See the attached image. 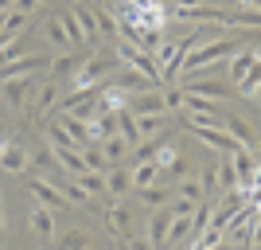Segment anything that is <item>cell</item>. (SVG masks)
<instances>
[{
  "label": "cell",
  "mask_w": 261,
  "mask_h": 250,
  "mask_svg": "<svg viewBox=\"0 0 261 250\" xmlns=\"http://www.w3.org/2000/svg\"><path fill=\"white\" fill-rule=\"evenodd\" d=\"M195 43H203V32H199V28H191V35H184V39H172V35L160 39V47L152 51V59L160 63V78L164 82H175V78H179V63H184V55Z\"/></svg>",
  "instance_id": "1"
},
{
  "label": "cell",
  "mask_w": 261,
  "mask_h": 250,
  "mask_svg": "<svg viewBox=\"0 0 261 250\" xmlns=\"http://www.w3.org/2000/svg\"><path fill=\"white\" fill-rule=\"evenodd\" d=\"M234 51H238V47L230 43V39H211V43H195L191 51L184 55V63H179V75L195 78L199 71H207V66H215V63H226V59H230Z\"/></svg>",
  "instance_id": "2"
},
{
  "label": "cell",
  "mask_w": 261,
  "mask_h": 250,
  "mask_svg": "<svg viewBox=\"0 0 261 250\" xmlns=\"http://www.w3.org/2000/svg\"><path fill=\"white\" fill-rule=\"evenodd\" d=\"M113 59H117L121 66H133L141 78H148L156 90L164 86V78H160V63H156L148 51H137L133 43H125V39H117V47H113Z\"/></svg>",
  "instance_id": "3"
},
{
  "label": "cell",
  "mask_w": 261,
  "mask_h": 250,
  "mask_svg": "<svg viewBox=\"0 0 261 250\" xmlns=\"http://www.w3.org/2000/svg\"><path fill=\"white\" fill-rule=\"evenodd\" d=\"M113 66H117V59H113L109 51H98L94 59H82V66L74 71V86L78 90H94L101 78L113 75Z\"/></svg>",
  "instance_id": "4"
},
{
  "label": "cell",
  "mask_w": 261,
  "mask_h": 250,
  "mask_svg": "<svg viewBox=\"0 0 261 250\" xmlns=\"http://www.w3.org/2000/svg\"><path fill=\"white\" fill-rule=\"evenodd\" d=\"M230 164H234V176H238V192L253 196L257 192V156L250 149H234L230 152Z\"/></svg>",
  "instance_id": "5"
},
{
  "label": "cell",
  "mask_w": 261,
  "mask_h": 250,
  "mask_svg": "<svg viewBox=\"0 0 261 250\" xmlns=\"http://www.w3.org/2000/svg\"><path fill=\"white\" fill-rule=\"evenodd\" d=\"M106 227L113 239H129L133 235V207L125 203V199H113V203L106 207Z\"/></svg>",
  "instance_id": "6"
},
{
  "label": "cell",
  "mask_w": 261,
  "mask_h": 250,
  "mask_svg": "<svg viewBox=\"0 0 261 250\" xmlns=\"http://www.w3.org/2000/svg\"><path fill=\"white\" fill-rule=\"evenodd\" d=\"M55 106H59V82H55V78H43L32 94V118L43 121L47 113H55Z\"/></svg>",
  "instance_id": "7"
},
{
  "label": "cell",
  "mask_w": 261,
  "mask_h": 250,
  "mask_svg": "<svg viewBox=\"0 0 261 250\" xmlns=\"http://www.w3.org/2000/svg\"><path fill=\"white\" fill-rule=\"evenodd\" d=\"M28 192L35 196V203H39V207L55 211V215H59V211L66 207V199L59 196V188H55L51 180H43V176H32V180H28Z\"/></svg>",
  "instance_id": "8"
},
{
  "label": "cell",
  "mask_w": 261,
  "mask_h": 250,
  "mask_svg": "<svg viewBox=\"0 0 261 250\" xmlns=\"http://www.w3.org/2000/svg\"><path fill=\"white\" fill-rule=\"evenodd\" d=\"M0 90H4V102L12 109H23L28 98L35 94V78H8V82H0Z\"/></svg>",
  "instance_id": "9"
},
{
  "label": "cell",
  "mask_w": 261,
  "mask_h": 250,
  "mask_svg": "<svg viewBox=\"0 0 261 250\" xmlns=\"http://www.w3.org/2000/svg\"><path fill=\"white\" fill-rule=\"evenodd\" d=\"M253 66H257V47H242V51L230 55V63H226V78H230V82H242V78L250 75Z\"/></svg>",
  "instance_id": "10"
},
{
  "label": "cell",
  "mask_w": 261,
  "mask_h": 250,
  "mask_svg": "<svg viewBox=\"0 0 261 250\" xmlns=\"http://www.w3.org/2000/svg\"><path fill=\"white\" fill-rule=\"evenodd\" d=\"M125 109H129V113H160V118H168L160 90H141V94H137L133 102H125Z\"/></svg>",
  "instance_id": "11"
},
{
  "label": "cell",
  "mask_w": 261,
  "mask_h": 250,
  "mask_svg": "<svg viewBox=\"0 0 261 250\" xmlns=\"http://www.w3.org/2000/svg\"><path fill=\"white\" fill-rule=\"evenodd\" d=\"M199 137V141L207 145V149H215L218 156H226V152H234V149H242L238 141H234V137H230V133H222V129H191Z\"/></svg>",
  "instance_id": "12"
},
{
  "label": "cell",
  "mask_w": 261,
  "mask_h": 250,
  "mask_svg": "<svg viewBox=\"0 0 261 250\" xmlns=\"http://www.w3.org/2000/svg\"><path fill=\"white\" fill-rule=\"evenodd\" d=\"M168 227H172V211H168V207H156L152 223H148V242H152L156 250L168 246Z\"/></svg>",
  "instance_id": "13"
},
{
  "label": "cell",
  "mask_w": 261,
  "mask_h": 250,
  "mask_svg": "<svg viewBox=\"0 0 261 250\" xmlns=\"http://www.w3.org/2000/svg\"><path fill=\"white\" fill-rule=\"evenodd\" d=\"M28 161H32V156H28V149H23V145H4V149H0V168H4V172H28Z\"/></svg>",
  "instance_id": "14"
},
{
  "label": "cell",
  "mask_w": 261,
  "mask_h": 250,
  "mask_svg": "<svg viewBox=\"0 0 261 250\" xmlns=\"http://www.w3.org/2000/svg\"><path fill=\"white\" fill-rule=\"evenodd\" d=\"M28 219H32V231H35V235H39L43 242H51L55 235H59V227H55V211H47V207H39V203H35Z\"/></svg>",
  "instance_id": "15"
},
{
  "label": "cell",
  "mask_w": 261,
  "mask_h": 250,
  "mask_svg": "<svg viewBox=\"0 0 261 250\" xmlns=\"http://www.w3.org/2000/svg\"><path fill=\"white\" fill-rule=\"evenodd\" d=\"M129 188H133V180H129V172H125L121 164L106 168V196H113V199H125V196H129Z\"/></svg>",
  "instance_id": "16"
},
{
  "label": "cell",
  "mask_w": 261,
  "mask_h": 250,
  "mask_svg": "<svg viewBox=\"0 0 261 250\" xmlns=\"http://www.w3.org/2000/svg\"><path fill=\"white\" fill-rule=\"evenodd\" d=\"M137 196H141V203L148 207V211H156V207H168L175 196V188H164V184H148V188H137Z\"/></svg>",
  "instance_id": "17"
},
{
  "label": "cell",
  "mask_w": 261,
  "mask_h": 250,
  "mask_svg": "<svg viewBox=\"0 0 261 250\" xmlns=\"http://www.w3.org/2000/svg\"><path fill=\"white\" fill-rule=\"evenodd\" d=\"M133 125H137V137H160L164 129H168V118H160V113H133Z\"/></svg>",
  "instance_id": "18"
},
{
  "label": "cell",
  "mask_w": 261,
  "mask_h": 250,
  "mask_svg": "<svg viewBox=\"0 0 261 250\" xmlns=\"http://www.w3.org/2000/svg\"><path fill=\"white\" fill-rule=\"evenodd\" d=\"M215 176H218V196H226V192H238V176H234L230 152H226V156H215Z\"/></svg>",
  "instance_id": "19"
},
{
  "label": "cell",
  "mask_w": 261,
  "mask_h": 250,
  "mask_svg": "<svg viewBox=\"0 0 261 250\" xmlns=\"http://www.w3.org/2000/svg\"><path fill=\"white\" fill-rule=\"evenodd\" d=\"M70 16H74V24H78V32H82V39H98V16H94V8H86V4H74L70 8Z\"/></svg>",
  "instance_id": "20"
},
{
  "label": "cell",
  "mask_w": 261,
  "mask_h": 250,
  "mask_svg": "<svg viewBox=\"0 0 261 250\" xmlns=\"http://www.w3.org/2000/svg\"><path fill=\"white\" fill-rule=\"evenodd\" d=\"M98 149H101V156L109 161V168L113 164H121L125 156H129V141L121 137V133H113V137H106V141H98Z\"/></svg>",
  "instance_id": "21"
},
{
  "label": "cell",
  "mask_w": 261,
  "mask_h": 250,
  "mask_svg": "<svg viewBox=\"0 0 261 250\" xmlns=\"http://www.w3.org/2000/svg\"><path fill=\"white\" fill-rule=\"evenodd\" d=\"M78 66H82V59H78V55H63V59H51V63H47V78H55V82L63 86V78H70Z\"/></svg>",
  "instance_id": "22"
},
{
  "label": "cell",
  "mask_w": 261,
  "mask_h": 250,
  "mask_svg": "<svg viewBox=\"0 0 261 250\" xmlns=\"http://www.w3.org/2000/svg\"><path fill=\"white\" fill-rule=\"evenodd\" d=\"M55 164H59L63 172H70V176L86 172V161H82V149H55Z\"/></svg>",
  "instance_id": "23"
},
{
  "label": "cell",
  "mask_w": 261,
  "mask_h": 250,
  "mask_svg": "<svg viewBox=\"0 0 261 250\" xmlns=\"http://www.w3.org/2000/svg\"><path fill=\"white\" fill-rule=\"evenodd\" d=\"M55 121H59V125H63V129L70 133V137H74V145H78V149H86V145H90V129H86V121L70 118V113H55Z\"/></svg>",
  "instance_id": "24"
},
{
  "label": "cell",
  "mask_w": 261,
  "mask_h": 250,
  "mask_svg": "<svg viewBox=\"0 0 261 250\" xmlns=\"http://www.w3.org/2000/svg\"><path fill=\"white\" fill-rule=\"evenodd\" d=\"M70 180H74V184L82 188V192H86L90 199H94V196H101V192H106V172H90V168H86V172L70 176Z\"/></svg>",
  "instance_id": "25"
},
{
  "label": "cell",
  "mask_w": 261,
  "mask_h": 250,
  "mask_svg": "<svg viewBox=\"0 0 261 250\" xmlns=\"http://www.w3.org/2000/svg\"><path fill=\"white\" fill-rule=\"evenodd\" d=\"M195 184L203 188V196L215 203L218 199V176H215V161H203V168H199V176H195Z\"/></svg>",
  "instance_id": "26"
},
{
  "label": "cell",
  "mask_w": 261,
  "mask_h": 250,
  "mask_svg": "<svg viewBox=\"0 0 261 250\" xmlns=\"http://www.w3.org/2000/svg\"><path fill=\"white\" fill-rule=\"evenodd\" d=\"M113 86H117V90H125V94H129V90H137V94H141V90H156L152 82H148V78H141L137 71H133V66H125V71H121Z\"/></svg>",
  "instance_id": "27"
},
{
  "label": "cell",
  "mask_w": 261,
  "mask_h": 250,
  "mask_svg": "<svg viewBox=\"0 0 261 250\" xmlns=\"http://www.w3.org/2000/svg\"><path fill=\"white\" fill-rule=\"evenodd\" d=\"M160 176H164V172L156 168L152 161H141V164H137V168L129 172V180H133V188H148V184H156Z\"/></svg>",
  "instance_id": "28"
},
{
  "label": "cell",
  "mask_w": 261,
  "mask_h": 250,
  "mask_svg": "<svg viewBox=\"0 0 261 250\" xmlns=\"http://www.w3.org/2000/svg\"><path fill=\"white\" fill-rule=\"evenodd\" d=\"M222 133H230L242 149L253 152V137H250V129H246V121H242V118H222Z\"/></svg>",
  "instance_id": "29"
},
{
  "label": "cell",
  "mask_w": 261,
  "mask_h": 250,
  "mask_svg": "<svg viewBox=\"0 0 261 250\" xmlns=\"http://www.w3.org/2000/svg\"><path fill=\"white\" fill-rule=\"evenodd\" d=\"M59 250H90V231L74 227L66 235H59Z\"/></svg>",
  "instance_id": "30"
},
{
  "label": "cell",
  "mask_w": 261,
  "mask_h": 250,
  "mask_svg": "<svg viewBox=\"0 0 261 250\" xmlns=\"http://www.w3.org/2000/svg\"><path fill=\"white\" fill-rule=\"evenodd\" d=\"M184 90H191V94H199V98H226V86L218 82V78H211V82H187Z\"/></svg>",
  "instance_id": "31"
},
{
  "label": "cell",
  "mask_w": 261,
  "mask_h": 250,
  "mask_svg": "<svg viewBox=\"0 0 261 250\" xmlns=\"http://www.w3.org/2000/svg\"><path fill=\"white\" fill-rule=\"evenodd\" d=\"M184 109H191V113H215L218 118V102L215 98H199L191 90H184Z\"/></svg>",
  "instance_id": "32"
},
{
  "label": "cell",
  "mask_w": 261,
  "mask_h": 250,
  "mask_svg": "<svg viewBox=\"0 0 261 250\" xmlns=\"http://www.w3.org/2000/svg\"><path fill=\"white\" fill-rule=\"evenodd\" d=\"M55 188H59V196H63L66 203H74V207H86V203H90V196L74 184V180H66V184H55Z\"/></svg>",
  "instance_id": "33"
},
{
  "label": "cell",
  "mask_w": 261,
  "mask_h": 250,
  "mask_svg": "<svg viewBox=\"0 0 261 250\" xmlns=\"http://www.w3.org/2000/svg\"><path fill=\"white\" fill-rule=\"evenodd\" d=\"M175 196H184V199H191V203H203V199H207V196H203V188H199L195 184V180H191V176H187V180H175Z\"/></svg>",
  "instance_id": "34"
},
{
  "label": "cell",
  "mask_w": 261,
  "mask_h": 250,
  "mask_svg": "<svg viewBox=\"0 0 261 250\" xmlns=\"http://www.w3.org/2000/svg\"><path fill=\"white\" fill-rule=\"evenodd\" d=\"M160 98L168 113H179L184 109V86H160Z\"/></svg>",
  "instance_id": "35"
},
{
  "label": "cell",
  "mask_w": 261,
  "mask_h": 250,
  "mask_svg": "<svg viewBox=\"0 0 261 250\" xmlns=\"http://www.w3.org/2000/svg\"><path fill=\"white\" fill-rule=\"evenodd\" d=\"M257 90H261V71L253 66L250 75L238 82V94H242V98H250V102H257Z\"/></svg>",
  "instance_id": "36"
},
{
  "label": "cell",
  "mask_w": 261,
  "mask_h": 250,
  "mask_svg": "<svg viewBox=\"0 0 261 250\" xmlns=\"http://www.w3.org/2000/svg\"><path fill=\"white\" fill-rule=\"evenodd\" d=\"M43 35H47V43H55V47H70V43H66V32H63V20H59V16H51V20L43 24Z\"/></svg>",
  "instance_id": "37"
},
{
  "label": "cell",
  "mask_w": 261,
  "mask_h": 250,
  "mask_svg": "<svg viewBox=\"0 0 261 250\" xmlns=\"http://www.w3.org/2000/svg\"><path fill=\"white\" fill-rule=\"evenodd\" d=\"M82 161H86V168H90V172H106V168H109V161L101 156V149H98V145H86V149H82Z\"/></svg>",
  "instance_id": "38"
},
{
  "label": "cell",
  "mask_w": 261,
  "mask_h": 250,
  "mask_svg": "<svg viewBox=\"0 0 261 250\" xmlns=\"http://www.w3.org/2000/svg\"><path fill=\"white\" fill-rule=\"evenodd\" d=\"M94 16H98V35H101V32H106V35H117V16H113L106 4H98V8H94Z\"/></svg>",
  "instance_id": "39"
},
{
  "label": "cell",
  "mask_w": 261,
  "mask_h": 250,
  "mask_svg": "<svg viewBox=\"0 0 261 250\" xmlns=\"http://www.w3.org/2000/svg\"><path fill=\"white\" fill-rule=\"evenodd\" d=\"M175 156H179V145H172V141H168V145H160V149H156L152 164H156V168H160V172H164V168H168V164H172Z\"/></svg>",
  "instance_id": "40"
},
{
  "label": "cell",
  "mask_w": 261,
  "mask_h": 250,
  "mask_svg": "<svg viewBox=\"0 0 261 250\" xmlns=\"http://www.w3.org/2000/svg\"><path fill=\"white\" fill-rule=\"evenodd\" d=\"M59 20H63V32H66V43H70V47H74V43H86V39H82V32H78V24H74V16H70V12H63Z\"/></svg>",
  "instance_id": "41"
},
{
  "label": "cell",
  "mask_w": 261,
  "mask_h": 250,
  "mask_svg": "<svg viewBox=\"0 0 261 250\" xmlns=\"http://www.w3.org/2000/svg\"><path fill=\"white\" fill-rule=\"evenodd\" d=\"M28 164H39V168H55V149H51V145H47V149H35Z\"/></svg>",
  "instance_id": "42"
},
{
  "label": "cell",
  "mask_w": 261,
  "mask_h": 250,
  "mask_svg": "<svg viewBox=\"0 0 261 250\" xmlns=\"http://www.w3.org/2000/svg\"><path fill=\"white\" fill-rule=\"evenodd\" d=\"M16 59H23V51H20V39H12L4 51H0V66H8V63H16Z\"/></svg>",
  "instance_id": "43"
},
{
  "label": "cell",
  "mask_w": 261,
  "mask_h": 250,
  "mask_svg": "<svg viewBox=\"0 0 261 250\" xmlns=\"http://www.w3.org/2000/svg\"><path fill=\"white\" fill-rule=\"evenodd\" d=\"M28 24V16L23 12H8V24H4V32H12V35H20V28Z\"/></svg>",
  "instance_id": "44"
},
{
  "label": "cell",
  "mask_w": 261,
  "mask_h": 250,
  "mask_svg": "<svg viewBox=\"0 0 261 250\" xmlns=\"http://www.w3.org/2000/svg\"><path fill=\"white\" fill-rule=\"evenodd\" d=\"M125 242H129V250H156L152 242H148V235H129Z\"/></svg>",
  "instance_id": "45"
},
{
  "label": "cell",
  "mask_w": 261,
  "mask_h": 250,
  "mask_svg": "<svg viewBox=\"0 0 261 250\" xmlns=\"http://www.w3.org/2000/svg\"><path fill=\"white\" fill-rule=\"evenodd\" d=\"M12 12H23V16H32V12H35V0H12Z\"/></svg>",
  "instance_id": "46"
},
{
  "label": "cell",
  "mask_w": 261,
  "mask_h": 250,
  "mask_svg": "<svg viewBox=\"0 0 261 250\" xmlns=\"http://www.w3.org/2000/svg\"><path fill=\"white\" fill-rule=\"evenodd\" d=\"M199 4H211V0H175V8H199Z\"/></svg>",
  "instance_id": "47"
},
{
  "label": "cell",
  "mask_w": 261,
  "mask_h": 250,
  "mask_svg": "<svg viewBox=\"0 0 261 250\" xmlns=\"http://www.w3.org/2000/svg\"><path fill=\"white\" fill-rule=\"evenodd\" d=\"M113 250H129V242H125V239H113Z\"/></svg>",
  "instance_id": "48"
},
{
  "label": "cell",
  "mask_w": 261,
  "mask_h": 250,
  "mask_svg": "<svg viewBox=\"0 0 261 250\" xmlns=\"http://www.w3.org/2000/svg\"><path fill=\"white\" fill-rule=\"evenodd\" d=\"M4 24H8V12H0V32H4Z\"/></svg>",
  "instance_id": "49"
},
{
  "label": "cell",
  "mask_w": 261,
  "mask_h": 250,
  "mask_svg": "<svg viewBox=\"0 0 261 250\" xmlns=\"http://www.w3.org/2000/svg\"><path fill=\"white\" fill-rule=\"evenodd\" d=\"M164 250H187V246H164Z\"/></svg>",
  "instance_id": "50"
},
{
  "label": "cell",
  "mask_w": 261,
  "mask_h": 250,
  "mask_svg": "<svg viewBox=\"0 0 261 250\" xmlns=\"http://www.w3.org/2000/svg\"><path fill=\"white\" fill-rule=\"evenodd\" d=\"M0 227H4V215H0Z\"/></svg>",
  "instance_id": "51"
},
{
  "label": "cell",
  "mask_w": 261,
  "mask_h": 250,
  "mask_svg": "<svg viewBox=\"0 0 261 250\" xmlns=\"http://www.w3.org/2000/svg\"><path fill=\"white\" fill-rule=\"evenodd\" d=\"M35 4H43V0H35Z\"/></svg>",
  "instance_id": "52"
}]
</instances>
